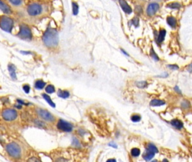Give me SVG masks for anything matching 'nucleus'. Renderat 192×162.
I'll use <instances>...</instances> for the list:
<instances>
[{
    "mask_svg": "<svg viewBox=\"0 0 192 162\" xmlns=\"http://www.w3.org/2000/svg\"><path fill=\"white\" fill-rule=\"evenodd\" d=\"M42 40L46 46L49 47L56 46L59 42V36L57 30L54 28H48L43 34Z\"/></svg>",
    "mask_w": 192,
    "mask_h": 162,
    "instance_id": "1",
    "label": "nucleus"
},
{
    "mask_svg": "<svg viewBox=\"0 0 192 162\" xmlns=\"http://www.w3.org/2000/svg\"><path fill=\"white\" fill-rule=\"evenodd\" d=\"M14 27V20L6 15H2L0 18V28L7 32H11Z\"/></svg>",
    "mask_w": 192,
    "mask_h": 162,
    "instance_id": "2",
    "label": "nucleus"
},
{
    "mask_svg": "<svg viewBox=\"0 0 192 162\" xmlns=\"http://www.w3.org/2000/svg\"><path fill=\"white\" fill-rule=\"evenodd\" d=\"M6 150L12 157L18 158L21 155V149L17 144L12 142L6 146Z\"/></svg>",
    "mask_w": 192,
    "mask_h": 162,
    "instance_id": "3",
    "label": "nucleus"
},
{
    "mask_svg": "<svg viewBox=\"0 0 192 162\" xmlns=\"http://www.w3.org/2000/svg\"><path fill=\"white\" fill-rule=\"evenodd\" d=\"M27 11L29 15L35 17V16L39 15L41 14L42 7L37 3H32L28 6Z\"/></svg>",
    "mask_w": 192,
    "mask_h": 162,
    "instance_id": "4",
    "label": "nucleus"
},
{
    "mask_svg": "<svg viewBox=\"0 0 192 162\" xmlns=\"http://www.w3.org/2000/svg\"><path fill=\"white\" fill-rule=\"evenodd\" d=\"M18 36L22 39L30 40L32 38V34L29 28L26 25L23 24L20 27V30L19 32Z\"/></svg>",
    "mask_w": 192,
    "mask_h": 162,
    "instance_id": "5",
    "label": "nucleus"
},
{
    "mask_svg": "<svg viewBox=\"0 0 192 162\" xmlns=\"http://www.w3.org/2000/svg\"><path fill=\"white\" fill-rule=\"evenodd\" d=\"M18 113L14 109H7L5 110L2 113V117L7 121H12L17 118Z\"/></svg>",
    "mask_w": 192,
    "mask_h": 162,
    "instance_id": "6",
    "label": "nucleus"
},
{
    "mask_svg": "<svg viewBox=\"0 0 192 162\" xmlns=\"http://www.w3.org/2000/svg\"><path fill=\"white\" fill-rule=\"evenodd\" d=\"M57 127L59 129L61 130L62 131L67 132H71L72 131V129H73V126H72L71 123L62 119L59 120Z\"/></svg>",
    "mask_w": 192,
    "mask_h": 162,
    "instance_id": "7",
    "label": "nucleus"
},
{
    "mask_svg": "<svg viewBox=\"0 0 192 162\" xmlns=\"http://www.w3.org/2000/svg\"><path fill=\"white\" fill-rule=\"evenodd\" d=\"M38 113H39V115L43 119L46 120V121L52 122L53 120H54L53 117L47 110L43 109H39L38 110Z\"/></svg>",
    "mask_w": 192,
    "mask_h": 162,
    "instance_id": "8",
    "label": "nucleus"
},
{
    "mask_svg": "<svg viewBox=\"0 0 192 162\" xmlns=\"http://www.w3.org/2000/svg\"><path fill=\"white\" fill-rule=\"evenodd\" d=\"M159 6L157 3H152L147 8V14L149 16H152L156 14V12L158 10Z\"/></svg>",
    "mask_w": 192,
    "mask_h": 162,
    "instance_id": "9",
    "label": "nucleus"
},
{
    "mask_svg": "<svg viewBox=\"0 0 192 162\" xmlns=\"http://www.w3.org/2000/svg\"><path fill=\"white\" fill-rule=\"evenodd\" d=\"M119 3L122 9L125 13L127 14H131L133 10H132L131 7L128 5L127 2L125 1V0H119Z\"/></svg>",
    "mask_w": 192,
    "mask_h": 162,
    "instance_id": "10",
    "label": "nucleus"
},
{
    "mask_svg": "<svg viewBox=\"0 0 192 162\" xmlns=\"http://www.w3.org/2000/svg\"><path fill=\"white\" fill-rule=\"evenodd\" d=\"M0 10H1L5 14H9L11 12L10 6L5 4L2 0H0Z\"/></svg>",
    "mask_w": 192,
    "mask_h": 162,
    "instance_id": "11",
    "label": "nucleus"
},
{
    "mask_svg": "<svg viewBox=\"0 0 192 162\" xmlns=\"http://www.w3.org/2000/svg\"><path fill=\"white\" fill-rule=\"evenodd\" d=\"M155 155V153L151 152L146 149V151L144 152L143 157V158L144 159V160H145L146 161H150V160H152V159L154 158Z\"/></svg>",
    "mask_w": 192,
    "mask_h": 162,
    "instance_id": "12",
    "label": "nucleus"
},
{
    "mask_svg": "<svg viewBox=\"0 0 192 162\" xmlns=\"http://www.w3.org/2000/svg\"><path fill=\"white\" fill-rule=\"evenodd\" d=\"M166 103L164 101L158 99H153L150 102V105L152 106H160L164 105Z\"/></svg>",
    "mask_w": 192,
    "mask_h": 162,
    "instance_id": "13",
    "label": "nucleus"
},
{
    "mask_svg": "<svg viewBox=\"0 0 192 162\" xmlns=\"http://www.w3.org/2000/svg\"><path fill=\"white\" fill-rule=\"evenodd\" d=\"M171 124L172 126H174L176 128L181 129L183 128V123L179 119H174L171 122Z\"/></svg>",
    "mask_w": 192,
    "mask_h": 162,
    "instance_id": "14",
    "label": "nucleus"
},
{
    "mask_svg": "<svg viewBox=\"0 0 192 162\" xmlns=\"http://www.w3.org/2000/svg\"><path fill=\"white\" fill-rule=\"evenodd\" d=\"M8 69L9 71L10 72V74L11 78L15 80L17 79V75L15 73V67L13 64H9L8 66Z\"/></svg>",
    "mask_w": 192,
    "mask_h": 162,
    "instance_id": "15",
    "label": "nucleus"
},
{
    "mask_svg": "<svg viewBox=\"0 0 192 162\" xmlns=\"http://www.w3.org/2000/svg\"><path fill=\"white\" fill-rule=\"evenodd\" d=\"M166 34V31L165 29H161L159 32L158 38H157V42L158 43H162L165 40V36Z\"/></svg>",
    "mask_w": 192,
    "mask_h": 162,
    "instance_id": "16",
    "label": "nucleus"
},
{
    "mask_svg": "<svg viewBox=\"0 0 192 162\" xmlns=\"http://www.w3.org/2000/svg\"><path fill=\"white\" fill-rule=\"evenodd\" d=\"M58 96L63 98H67L70 97V92L67 91H62L61 90H59L58 92Z\"/></svg>",
    "mask_w": 192,
    "mask_h": 162,
    "instance_id": "17",
    "label": "nucleus"
},
{
    "mask_svg": "<svg viewBox=\"0 0 192 162\" xmlns=\"http://www.w3.org/2000/svg\"><path fill=\"white\" fill-rule=\"evenodd\" d=\"M167 23L172 28H175L176 27V20L174 17H168L167 18Z\"/></svg>",
    "mask_w": 192,
    "mask_h": 162,
    "instance_id": "18",
    "label": "nucleus"
},
{
    "mask_svg": "<svg viewBox=\"0 0 192 162\" xmlns=\"http://www.w3.org/2000/svg\"><path fill=\"white\" fill-rule=\"evenodd\" d=\"M147 150H149L151 152H154V153H158V150L156 146L155 145H153V144H149L148 145V146L147 148Z\"/></svg>",
    "mask_w": 192,
    "mask_h": 162,
    "instance_id": "19",
    "label": "nucleus"
},
{
    "mask_svg": "<svg viewBox=\"0 0 192 162\" xmlns=\"http://www.w3.org/2000/svg\"><path fill=\"white\" fill-rule=\"evenodd\" d=\"M42 96L44 98H45V100L47 101V102L48 103V104L50 105V106H52V107H55V103L51 100V98H50V97L49 96V95H46V94H42Z\"/></svg>",
    "mask_w": 192,
    "mask_h": 162,
    "instance_id": "20",
    "label": "nucleus"
},
{
    "mask_svg": "<svg viewBox=\"0 0 192 162\" xmlns=\"http://www.w3.org/2000/svg\"><path fill=\"white\" fill-rule=\"evenodd\" d=\"M46 85V83H45L42 80H39L36 82L35 84V88L38 89V90H41Z\"/></svg>",
    "mask_w": 192,
    "mask_h": 162,
    "instance_id": "21",
    "label": "nucleus"
},
{
    "mask_svg": "<svg viewBox=\"0 0 192 162\" xmlns=\"http://www.w3.org/2000/svg\"><path fill=\"white\" fill-rule=\"evenodd\" d=\"M72 10H73V14L74 15H77L78 14V11H79V6H78L77 2H72Z\"/></svg>",
    "mask_w": 192,
    "mask_h": 162,
    "instance_id": "22",
    "label": "nucleus"
},
{
    "mask_svg": "<svg viewBox=\"0 0 192 162\" xmlns=\"http://www.w3.org/2000/svg\"><path fill=\"white\" fill-rule=\"evenodd\" d=\"M131 154L132 155V156L134 157H137L138 156H139V155L140 154V149L138 148L133 149L131 151Z\"/></svg>",
    "mask_w": 192,
    "mask_h": 162,
    "instance_id": "23",
    "label": "nucleus"
},
{
    "mask_svg": "<svg viewBox=\"0 0 192 162\" xmlns=\"http://www.w3.org/2000/svg\"><path fill=\"white\" fill-rule=\"evenodd\" d=\"M168 7L172 9H179L180 7V4L178 2H172L171 4H169L167 5Z\"/></svg>",
    "mask_w": 192,
    "mask_h": 162,
    "instance_id": "24",
    "label": "nucleus"
},
{
    "mask_svg": "<svg viewBox=\"0 0 192 162\" xmlns=\"http://www.w3.org/2000/svg\"><path fill=\"white\" fill-rule=\"evenodd\" d=\"M46 92L48 94H52L55 92V87H53V86L52 85H51V84H49L48 85V86H47L46 87Z\"/></svg>",
    "mask_w": 192,
    "mask_h": 162,
    "instance_id": "25",
    "label": "nucleus"
},
{
    "mask_svg": "<svg viewBox=\"0 0 192 162\" xmlns=\"http://www.w3.org/2000/svg\"><path fill=\"white\" fill-rule=\"evenodd\" d=\"M148 83L146 81H140L136 82V86L140 88H144L147 86Z\"/></svg>",
    "mask_w": 192,
    "mask_h": 162,
    "instance_id": "26",
    "label": "nucleus"
},
{
    "mask_svg": "<svg viewBox=\"0 0 192 162\" xmlns=\"http://www.w3.org/2000/svg\"><path fill=\"white\" fill-rule=\"evenodd\" d=\"M131 119L133 122H138L140 121L141 120V117L139 115H137V114H135V115H134L131 117Z\"/></svg>",
    "mask_w": 192,
    "mask_h": 162,
    "instance_id": "27",
    "label": "nucleus"
},
{
    "mask_svg": "<svg viewBox=\"0 0 192 162\" xmlns=\"http://www.w3.org/2000/svg\"><path fill=\"white\" fill-rule=\"evenodd\" d=\"M150 56H152V58L156 60V61H158L159 60V58L158 56H157V53L155 52V51L153 50V49H151V51H150Z\"/></svg>",
    "mask_w": 192,
    "mask_h": 162,
    "instance_id": "28",
    "label": "nucleus"
},
{
    "mask_svg": "<svg viewBox=\"0 0 192 162\" xmlns=\"http://www.w3.org/2000/svg\"><path fill=\"white\" fill-rule=\"evenodd\" d=\"M10 3L15 6H19L21 5L22 3V0H9Z\"/></svg>",
    "mask_w": 192,
    "mask_h": 162,
    "instance_id": "29",
    "label": "nucleus"
},
{
    "mask_svg": "<svg viewBox=\"0 0 192 162\" xmlns=\"http://www.w3.org/2000/svg\"><path fill=\"white\" fill-rule=\"evenodd\" d=\"M23 88L24 91H25V92H26V94H28L29 92V91H30V87L29 85H27V84H26L23 86Z\"/></svg>",
    "mask_w": 192,
    "mask_h": 162,
    "instance_id": "30",
    "label": "nucleus"
},
{
    "mask_svg": "<svg viewBox=\"0 0 192 162\" xmlns=\"http://www.w3.org/2000/svg\"><path fill=\"white\" fill-rule=\"evenodd\" d=\"M182 106L184 108H188L190 104H189V103L188 102V101H183V102L182 103Z\"/></svg>",
    "mask_w": 192,
    "mask_h": 162,
    "instance_id": "31",
    "label": "nucleus"
},
{
    "mask_svg": "<svg viewBox=\"0 0 192 162\" xmlns=\"http://www.w3.org/2000/svg\"><path fill=\"white\" fill-rule=\"evenodd\" d=\"M167 66L170 69H171L172 70H174V71H175V70H178L179 68V66L178 65H171H171H168Z\"/></svg>",
    "mask_w": 192,
    "mask_h": 162,
    "instance_id": "32",
    "label": "nucleus"
},
{
    "mask_svg": "<svg viewBox=\"0 0 192 162\" xmlns=\"http://www.w3.org/2000/svg\"><path fill=\"white\" fill-rule=\"evenodd\" d=\"M168 76V74L167 73L163 72V73H162L161 74H160L159 75H157L156 77H160V78H166V77H167Z\"/></svg>",
    "mask_w": 192,
    "mask_h": 162,
    "instance_id": "33",
    "label": "nucleus"
},
{
    "mask_svg": "<svg viewBox=\"0 0 192 162\" xmlns=\"http://www.w3.org/2000/svg\"><path fill=\"white\" fill-rule=\"evenodd\" d=\"M132 21H133V24L135 25V27H137V25H139V19L136 18L132 20Z\"/></svg>",
    "mask_w": 192,
    "mask_h": 162,
    "instance_id": "34",
    "label": "nucleus"
},
{
    "mask_svg": "<svg viewBox=\"0 0 192 162\" xmlns=\"http://www.w3.org/2000/svg\"><path fill=\"white\" fill-rule=\"evenodd\" d=\"M73 145H74L75 146H80V143L79 141H78V140L76 138H74L73 140Z\"/></svg>",
    "mask_w": 192,
    "mask_h": 162,
    "instance_id": "35",
    "label": "nucleus"
},
{
    "mask_svg": "<svg viewBox=\"0 0 192 162\" xmlns=\"http://www.w3.org/2000/svg\"><path fill=\"white\" fill-rule=\"evenodd\" d=\"M108 145L109 146H111V147H112L113 148H115V149H117L118 148V146L117 145V144H116V143L114 142H110L109 144H108Z\"/></svg>",
    "mask_w": 192,
    "mask_h": 162,
    "instance_id": "36",
    "label": "nucleus"
},
{
    "mask_svg": "<svg viewBox=\"0 0 192 162\" xmlns=\"http://www.w3.org/2000/svg\"><path fill=\"white\" fill-rule=\"evenodd\" d=\"M174 89H175V90L176 92H177L178 93L180 94H181V91H180V88H179V87L178 86H175V88H174Z\"/></svg>",
    "mask_w": 192,
    "mask_h": 162,
    "instance_id": "37",
    "label": "nucleus"
},
{
    "mask_svg": "<svg viewBox=\"0 0 192 162\" xmlns=\"http://www.w3.org/2000/svg\"><path fill=\"white\" fill-rule=\"evenodd\" d=\"M29 161H40V160L37 159H34V158H33H33L30 159L29 160Z\"/></svg>",
    "mask_w": 192,
    "mask_h": 162,
    "instance_id": "38",
    "label": "nucleus"
},
{
    "mask_svg": "<svg viewBox=\"0 0 192 162\" xmlns=\"http://www.w3.org/2000/svg\"><path fill=\"white\" fill-rule=\"evenodd\" d=\"M121 51H122V52H123V53H124V54H125V55H127V56H128V53L126 52V51H125L124 50H121Z\"/></svg>",
    "mask_w": 192,
    "mask_h": 162,
    "instance_id": "39",
    "label": "nucleus"
},
{
    "mask_svg": "<svg viewBox=\"0 0 192 162\" xmlns=\"http://www.w3.org/2000/svg\"><path fill=\"white\" fill-rule=\"evenodd\" d=\"M108 161H116V159H109L107 160Z\"/></svg>",
    "mask_w": 192,
    "mask_h": 162,
    "instance_id": "40",
    "label": "nucleus"
},
{
    "mask_svg": "<svg viewBox=\"0 0 192 162\" xmlns=\"http://www.w3.org/2000/svg\"><path fill=\"white\" fill-rule=\"evenodd\" d=\"M163 161H168V160H166V159H164V160H163Z\"/></svg>",
    "mask_w": 192,
    "mask_h": 162,
    "instance_id": "41",
    "label": "nucleus"
}]
</instances>
